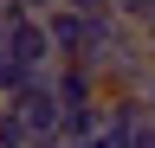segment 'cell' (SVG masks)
<instances>
[{
	"mask_svg": "<svg viewBox=\"0 0 155 148\" xmlns=\"http://www.w3.org/2000/svg\"><path fill=\"white\" fill-rule=\"evenodd\" d=\"M0 58H19L32 71H52L58 52H52V32H45V13H13L7 39H0Z\"/></svg>",
	"mask_w": 155,
	"mask_h": 148,
	"instance_id": "1",
	"label": "cell"
},
{
	"mask_svg": "<svg viewBox=\"0 0 155 148\" xmlns=\"http://www.w3.org/2000/svg\"><path fill=\"white\" fill-rule=\"evenodd\" d=\"M116 20L136 32H155V0H116Z\"/></svg>",
	"mask_w": 155,
	"mask_h": 148,
	"instance_id": "2",
	"label": "cell"
},
{
	"mask_svg": "<svg viewBox=\"0 0 155 148\" xmlns=\"http://www.w3.org/2000/svg\"><path fill=\"white\" fill-rule=\"evenodd\" d=\"M58 7L84 13V20H116V0H58Z\"/></svg>",
	"mask_w": 155,
	"mask_h": 148,
	"instance_id": "3",
	"label": "cell"
},
{
	"mask_svg": "<svg viewBox=\"0 0 155 148\" xmlns=\"http://www.w3.org/2000/svg\"><path fill=\"white\" fill-rule=\"evenodd\" d=\"M13 7H26V13H52L58 0H13Z\"/></svg>",
	"mask_w": 155,
	"mask_h": 148,
	"instance_id": "4",
	"label": "cell"
},
{
	"mask_svg": "<svg viewBox=\"0 0 155 148\" xmlns=\"http://www.w3.org/2000/svg\"><path fill=\"white\" fill-rule=\"evenodd\" d=\"M142 103H149V116H155V84H149V97H142Z\"/></svg>",
	"mask_w": 155,
	"mask_h": 148,
	"instance_id": "5",
	"label": "cell"
},
{
	"mask_svg": "<svg viewBox=\"0 0 155 148\" xmlns=\"http://www.w3.org/2000/svg\"><path fill=\"white\" fill-rule=\"evenodd\" d=\"M149 65H155V32H149Z\"/></svg>",
	"mask_w": 155,
	"mask_h": 148,
	"instance_id": "6",
	"label": "cell"
}]
</instances>
